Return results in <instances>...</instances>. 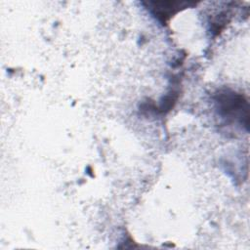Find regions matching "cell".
I'll return each mask as SVG.
<instances>
[{
  "mask_svg": "<svg viewBox=\"0 0 250 250\" xmlns=\"http://www.w3.org/2000/svg\"><path fill=\"white\" fill-rule=\"evenodd\" d=\"M190 3L188 2H148L151 6V12L159 19L160 21L165 22L171 16L178 13L182 9L187 8Z\"/></svg>",
  "mask_w": 250,
  "mask_h": 250,
  "instance_id": "cell-2",
  "label": "cell"
},
{
  "mask_svg": "<svg viewBox=\"0 0 250 250\" xmlns=\"http://www.w3.org/2000/svg\"><path fill=\"white\" fill-rule=\"evenodd\" d=\"M215 99L219 111L224 117L238 120L248 129V102L242 95L227 90L218 93Z\"/></svg>",
  "mask_w": 250,
  "mask_h": 250,
  "instance_id": "cell-1",
  "label": "cell"
}]
</instances>
